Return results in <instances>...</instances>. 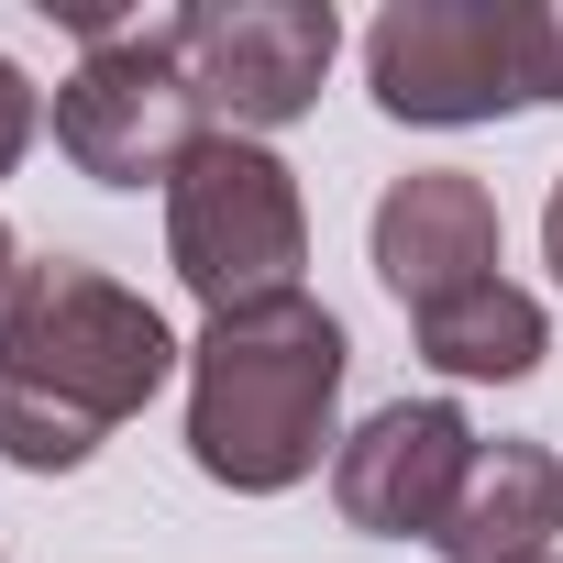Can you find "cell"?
Segmentation results:
<instances>
[{
  "mask_svg": "<svg viewBox=\"0 0 563 563\" xmlns=\"http://www.w3.org/2000/svg\"><path fill=\"white\" fill-rule=\"evenodd\" d=\"M552 530H563V464L541 442H475L431 552L442 563H541Z\"/></svg>",
  "mask_w": 563,
  "mask_h": 563,
  "instance_id": "9c48e42d",
  "label": "cell"
},
{
  "mask_svg": "<svg viewBox=\"0 0 563 563\" xmlns=\"http://www.w3.org/2000/svg\"><path fill=\"white\" fill-rule=\"evenodd\" d=\"M343 56V23L332 0H188L177 12V67L210 111V133H276L321 100Z\"/></svg>",
  "mask_w": 563,
  "mask_h": 563,
  "instance_id": "8992f818",
  "label": "cell"
},
{
  "mask_svg": "<svg viewBox=\"0 0 563 563\" xmlns=\"http://www.w3.org/2000/svg\"><path fill=\"white\" fill-rule=\"evenodd\" d=\"M541 563H552V552H541Z\"/></svg>",
  "mask_w": 563,
  "mask_h": 563,
  "instance_id": "9a60e30c",
  "label": "cell"
},
{
  "mask_svg": "<svg viewBox=\"0 0 563 563\" xmlns=\"http://www.w3.org/2000/svg\"><path fill=\"white\" fill-rule=\"evenodd\" d=\"M23 155H34V78L0 56V177H12Z\"/></svg>",
  "mask_w": 563,
  "mask_h": 563,
  "instance_id": "8fae6325",
  "label": "cell"
},
{
  "mask_svg": "<svg viewBox=\"0 0 563 563\" xmlns=\"http://www.w3.org/2000/svg\"><path fill=\"white\" fill-rule=\"evenodd\" d=\"M89 56L56 89V155L100 188H144L177 177L210 133L188 67H177V12H133V23H78Z\"/></svg>",
  "mask_w": 563,
  "mask_h": 563,
  "instance_id": "277c9868",
  "label": "cell"
},
{
  "mask_svg": "<svg viewBox=\"0 0 563 563\" xmlns=\"http://www.w3.org/2000/svg\"><path fill=\"white\" fill-rule=\"evenodd\" d=\"M530 100H563V0H530Z\"/></svg>",
  "mask_w": 563,
  "mask_h": 563,
  "instance_id": "7c38bea8",
  "label": "cell"
},
{
  "mask_svg": "<svg viewBox=\"0 0 563 563\" xmlns=\"http://www.w3.org/2000/svg\"><path fill=\"white\" fill-rule=\"evenodd\" d=\"M365 243H376L387 299L420 321V310H442V299H464V288L497 276V199L464 166H420V177H398L376 199V232Z\"/></svg>",
  "mask_w": 563,
  "mask_h": 563,
  "instance_id": "ba28073f",
  "label": "cell"
},
{
  "mask_svg": "<svg viewBox=\"0 0 563 563\" xmlns=\"http://www.w3.org/2000/svg\"><path fill=\"white\" fill-rule=\"evenodd\" d=\"M23 265H34V254L12 243V221H0V310H12V288H23Z\"/></svg>",
  "mask_w": 563,
  "mask_h": 563,
  "instance_id": "4fadbf2b",
  "label": "cell"
},
{
  "mask_svg": "<svg viewBox=\"0 0 563 563\" xmlns=\"http://www.w3.org/2000/svg\"><path fill=\"white\" fill-rule=\"evenodd\" d=\"M166 265L177 288L221 321L254 299H288L310 265V210L299 177L276 166L254 133H199V155L166 177Z\"/></svg>",
  "mask_w": 563,
  "mask_h": 563,
  "instance_id": "3957f363",
  "label": "cell"
},
{
  "mask_svg": "<svg viewBox=\"0 0 563 563\" xmlns=\"http://www.w3.org/2000/svg\"><path fill=\"white\" fill-rule=\"evenodd\" d=\"M343 376H354V332L288 288V299H254V310H221L199 343H188V464L232 497H288L321 475L332 442V409H343Z\"/></svg>",
  "mask_w": 563,
  "mask_h": 563,
  "instance_id": "7a4b0ae2",
  "label": "cell"
},
{
  "mask_svg": "<svg viewBox=\"0 0 563 563\" xmlns=\"http://www.w3.org/2000/svg\"><path fill=\"white\" fill-rule=\"evenodd\" d=\"M409 332H420V365H442V376H464V387H519V376L552 354L541 299H530V288H508V276H486V288H464V299L420 310Z\"/></svg>",
  "mask_w": 563,
  "mask_h": 563,
  "instance_id": "30bf717a",
  "label": "cell"
},
{
  "mask_svg": "<svg viewBox=\"0 0 563 563\" xmlns=\"http://www.w3.org/2000/svg\"><path fill=\"white\" fill-rule=\"evenodd\" d=\"M166 376L177 332L155 321V299H133L78 254H34L0 310V464L78 475Z\"/></svg>",
  "mask_w": 563,
  "mask_h": 563,
  "instance_id": "6da1fadb",
  "label": "cell"
},
{
  "mask_svg": "<svg viewBox=\"0 0 563 563\" xmlns=\"http://www.w3.org/2000/svg\"><path fill=\"white\" fill-rule=\"evenodd\" d=\"M541 254H552V276H563V177H552V199H541Z\"/></svg>",
  "mask_w": 563,
  "mask_h": 563,
  "instance_id": "5bb4252c",
  "label": "cell"
},
{
  "mask_svg": "<svg viewBox=\"0 0 563 563\" xmlns=\"http://www.w3.org/2000/svg\"><path fill=\"white\" fill-rule=\"evenodd\" d=\"M464 464H475V420L453 398H398L332 453V508L376 541H431Z\"/></svg>",
  "mask_w": 563,
  "mask_h": 563,
  "instance_id": "52a82bcc",
  "label": "cell"
},
{
  "mask_svg": "<svg viewBox=\"0 0 563 563\" xmlns=\"http://www.w3.org/2000/svg\"><path fill=\"white\" fill-rule=\"evenodd\" d=\"M365 89L420 133L530 111V0H387L365 34Z\"/></svg>",
  "mask_w": 563,
  "mask_h": 563,
  "instance_id": "5b68a950",
  "label": "cell"
}]
</instances>
